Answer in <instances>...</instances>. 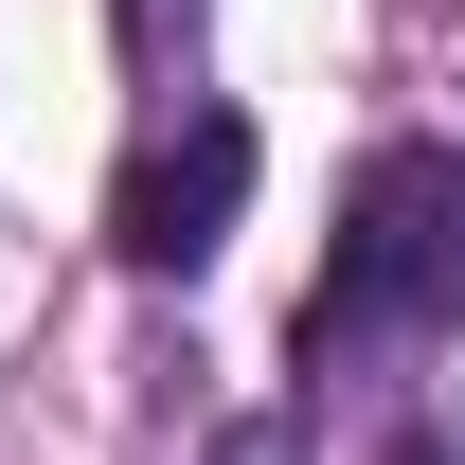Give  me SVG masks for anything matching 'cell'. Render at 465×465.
Returning a JSON list of instances; mask_svg holds the SVG:
<instances>
[{
  "instance_id": "cell-3",
  "label": "cell",
  "mask_w": 465,
  "mask_h": 465,
  "mask_svg": "<svg viewBox=\"0 0 465 465\" xmlns=\"http://www.w3.org/2000/svg\"><path fill=\"white\" fill-rule=\"evenodd\" d=\"M125 54H143V90H197V0H125Z\"/></svg>"
},
{
  "instance_id": "cell-1",
  "label": "cell",
  "mask_w": 465,
  "mask_h": 465,
  "mask_svg": "<svg viewBox=\"0 0 465 465\" xmlns=\"http://www.w3.org/2000/svg\"><path fill=\"white\" fill-rule=\"evenodd\" d=\"M465 322V143H376L322 232V287H304V358L358 341H448Z\"/></svg>"
},
{
  "instance_id": "cell-2",
  "label": "cell",
  "mask_w": 465,
  "mask_h": 465,
  "mask_svg": "<svg viewBox=\"0 0 465 465\" xmlns=\"http://www.w3.org/2000/svg\"><path fill=\"white\" fill-rule=\"evenodd\" d=\"M232 215H251V125H232V108L143 125V162L108 179V251H125V269H215Z\"/></svg>"
},
{
  "instance_id": "cell-4",
  "label": "cell",
  "mask_w": 465,
  "mask_h": 465,
  "mask_svg": "<svg viewBox=\"0 0 465 465\" xmlns=\"http://www.w3.org/2000/svg\"><path fill=\"white\" fill-rule=\"evenodd\" d=\"M232 465H287V448H269V430H251V448H232Z\"/></svg>"
}]
</instances>
